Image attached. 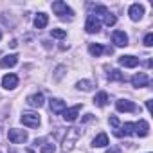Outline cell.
Instances as JSON below:
<instances>
[{"label":"cell","mask_w":153,"mask_h":153,"mask_svg":"<svg viewBox=\"0 0 153 153\" xmlns=\"http://www.w3.org/2000/svg\"><path fill=\"white\" fill-rule=\"evenodd\" d=\"M144 45H146V47H151V45H153V34H151V33H148V34L144 36Z\"/></svg>","instance_id":"27"},{"label":"cell","mask_w":153,"mask_h":153,"mask_svg":"<svg viewBox=\"0 0 153 153\" xmlns=\"http://www.w3.org/2000/svg\"><path fill=\"white\" fill-rule=\"evenodd\" d=\"M131 85H133V87H137V88L148 87V85H149V78H148V74H144V72L135 74L133 78H131Z\"/></svg>","instance_id":"11"},{"label":"cell","mask_w":153,"mask_h":153,"mask_svg":"<svg viewBox=\"0 0 153 153\" xmlns=\"http://www.w3.org/2000/svg\"><path fill=\"white\" fill-rule=\"evenodd\" d=\"M149 133V124L146 119H140L139 123H135V133L133 135H139V137H146Z\"/></svg>","instance_id":"15"},{"label":"cell","mask_w":153,"mask_h":153,"mask_svg":"<svg viewBox=\"0 0 153 153\" xmlns=\"http://www.w3.org/2000/svg\"><path fill=\"white\" fill-rule=\"evenodd\" d=\"M54 149H56V148H54V144H51V142H45V140H43V142L40 144V151H42V153H54Z\"/></svg>","instance_id":"25"},{"label":"cell","mask_w":153,"mask_h":153,"mask_svg":"<svg viewBox=\"0 0 153 153\" xmlns=\"http://www.w3.org/2000/svg\"><path fill=\"white\" fill-rule=\"evenodd\" d=\"M88 52H90V56H94V58H99V56L105 52V47H103L101 43H90V47H88Z\"/></svg>","instance_id":"20"},{"label":"cell","mask_w":153,"mask_h":153,"mask_svg":"<svg viewBox=\"0 0 153 153\" xmlns=\"http://www.w3.org/2000/svg\"><path fill=\"white\" fill-rule=\"evenodd\" d=\"M128 15H130V18H131L133 22H137V20L142 18V15H144V7H142L140 4H131L130 9H128Z\"/></svg>","instance_id":"13"},{"label":"cell","mask_w":153,"mask_h":153,"mask_svg":"<svg viewBox=\"0 0 153 153\" xmlns=\"http://www.w3.org/2000/svg\"><path fill=\"white\" fill-rule=\"evenodd\" d=\"M110 124H112V126H114L115 130H117V128L121 126V123H119V119H117L115 115H112V117H110Z\"/></svg>","instance_id":"28"},{"label":"cell","mask_w":153,"mask_h":153,"mask_svg":"<svg viewBox=\"0 0 153 153\" xmlns=\"http://www.w3.org/2000/svg\"><path fill=\"white\" fill-rule=\"evenodd\" d=\"M16 63H18V54H9V56H4L2 59H0V67H4V68L15 67Z\"/></svg>","instance_id":"17"},{"label":"cell","mask_w":153,"mask_h":153,"mask_svg":"<svg viewBox=\"0 0 153 153\" xmlns=\"http://www.w3.org/2000/svg\"><path fill=\"white\" fill-rule=\"evenodd\" d=\"M115 108L119 112H137V105L133 101H128V99H119L115 101Z\"/></svg>","instance_id":"10"},{"label":"cell","mask_w":153,"mask_h":153,"mask_svg":"<svg viewBox=\"0 0 153 153\" xmlns=\"http://www.w3.org/2000/svg\"><path fill=\"white\" fill-rule=\"evenodd\" d=\"M108 103V94L106 92H99V94H96V97H94V105H97V106H105Z\"/></svg>","instance_id":"22"},{"label":"cell","mask_w":153,"mask_h":153,"mask_svg":"<svg viewBox=\"0 0 153 153\" xmlns=\"http://www.w3.org/2000/svg\"><path fill=\"white\" fill-rule=\"evenodd\" d=\"M52 11L59 16V18H72L74 16V11L65 4V2H61V0H58V2H52Z\"/></svg>","instance_id":"2"},{"label":"cell","mask_w":153,"mask_h":153,"mask_svg":"<svg viewBox=\"0 0 153 153\" xmlns=\"http://www.w3.org/2000/svg\"><path fill=\"white\" fill-rule=\"evenodd\" d=\"M0 40H2V31H0Z\"/></svg>","instance_id":"31"},{"label":"cell","mask_w":153,"mask_h":153,"mask_svg":"<svg viewBox=\"0 0 153 153\" xmlns=\"http://www.w3.org/2000/svg\"><path fill=\"white\" fill-rule=\"evenodd\" d=\"M108 144V135L106 133H99V135H96V139L92 140V146L94 148H105Z\"/></svg>","instance_id":"19"},{"label":"cell","mask_w":153,"mask_h":153,"mask_svg":"<svg viewBox=\"0 0 153 153\" xmlns=\"http://www.w3.org/2000/svg\"><path fill=\"white\" fill-rule=\"evenodd\" d=\"M119 65L124 67V68H135V67L139 65V58H135V56H131V54L121 56V58H119Z\"/></svg>","instance_id":"12"},{"label":"cell","mask_w":153,"mask_h":153,"mask_svg":"<svg viewBox=\"0 0 153 153\" xmlns=\"http://www.w3.org/2000/svg\"><path fill=\"white\" fill-rule=\"evenodd\" d=\"M112 42L115 43V47H126L128 45V34L124 31H114L112 33Z\"/></svg>","instance_id":"9"},{"label":"cell","mask_w":153,"mask_h":153,"mask_svg":"<svg viewBox=\"0 0 153 153\" xmlns=\"http://www.w3.org/2000/svg\"><path fill=\"white\" fill-rule=\"evenodd\" d=\"M43 103H45V97H43V94H42V92L33 94V96H29V97H27V105H29V106H33V108H42V106H43Z\"/></svg>","instance_id":"14"},{"label":"cell","mask_w":153,"mask_h":153,"mask_svg":"<svg viewBox=\"0 0 153 153\" xmlns=\"http://www.w3.org/2000/svg\"><path fill=\"white\" fill-rule=\"evenodd\" d=\"M78 87L79 90H85V92H88V90H92V87H94V83L92 81H88V79H83V81H78Z\"/></svg>","instance_id":"23"},{"label":"cell","mask_w":153,"mask_h":153,"mask_svg":"<svg viewBox=\"0 0 153 153\" xmlns=\"http://www.w3.org/2000/svg\"><path fill=\"white\" fill-rule=\"evenodd\" d=\"M9 45H11V47H13V49H15V47H16V45H18V42H16V40H13V42H11V43H9Z\"/></svg>","instance_id":"30"},{"label":"cell","mask_w":153,"mask_h":153,"mask_svg":"<svg viewBox=\"0 0 153 153\" xmlns=\"http://www.w3.org/2000/svg\"><path fill=\"white\" fill-rule=\"evenodd\" d=\"M106 78H108V81H124V74L121 70H117V68H112Z\"/></svg>","instance_id":"21"},{"label":"cell","mask_w":153,"mask_h":153,"mask_svg":"<svg viewBox=\"0 0 153 153\" xmlns=\"http://www.w3.org/2000/svg\"><path fill=\"white\" fill-rule=\"evenodd\" d=\"M81 139V128H68L65 137H63V144H61V151L63 153H68L74 149L76 142Z\"/></svg>","instance_id":"1"},{"label":"cell","mask_w":153,"mask_h":153,"mask_svg":"<svg viewBox=\"0 0 153 153\" xmlns=\"http://www.w3.org/2000/svg\"><path fill=\"white\" fill-rule=\"evenodd\" d=\"M2 87L6 90H13L18 87V76L16 74H6L2 78Z\"/></svg>","instance_id":"8"},{"label":"cell","mask_w":153,"mask_h":153,"mask_svg":"<svg viewBox=\"0 0 153 153\" xmlns=\"http://www.w3.org/2000/svg\"><path fill=\"white\" fill-rule=\"evenodd\" d=\"M49 106H51V112L52 114H63V110L67 108V105H65V101H61V99H51L49 101Z\"/></svg>","instance_id":"16"},{"label":"cell","mask_w":153,"mask_h":153,"mask_svg":"<svg viewBox=\"0 0 153 153\" xmlns=\"http://www.w3.org/2000/svg\"><path fill=\"white\" fill-rule=\"evenodd\" d=\"M7 137H9V140H11L13 144H24V142L29 139L27 131H25V130H18V128L9 130V131H7Z\"/></svg>","instance_id":"3"},{"label":"cell","mask_w":153,"mask_h":153,"mask_svg":"<svg viewBox=\"0 0 153 153\" xmlns=\"http://www.w3.org/2000/svg\"><path fill=\"white\" fill-rule=\"evenodd\" d=\"M106 153H121V149H119L117 146H114V148H108V149H106Z\"/></svg>","instance_id":"29"},{"label":"cell","mask_w":153,"mask_h":153,"mask_svg":"<svg viewBox=\"0 0 153 153\" xmlns=\"http://www.w3.org/2000/svg\"><path fill=\"white\" fill-rule=\"evenodd\" d=\"M20 121L24 123V126H29V128H36L40 124V115L34 114V112H24Z\"/></svg>","instance_id":"4"},{"label":"cell","mask_w":153,"mask_h":153,"mask_svg":"<svg viewBox=\"0 0 153 153\" xmlns=\"http://www.w3.org/2000/svg\"><path fill=\"white\" fill-rule=\"evenodd\" d=\"M47 24H49V16L45 13H38L36 18H34V27L36 29H43V27H47Z\"/></svg>","instance_id":"18"},{"label":"cell","mask_w":153,"mask_h":153,"mask_svg":"<svg viewBox=\"0 0 153 153\" xmlns=\"http://www.w3.org/2000/svg\"><path fill=\"white\" fill-rule=\"evenodd\" d=\"M103 18H105V25H108V27L115 25V22H117V16H115L114 13H110V11H108V13H106Z\"/></svg>","instance_id":"24"},{"label":"cell","mask_w":153,"mask_h":153,"mask_svg":"<svg viewBox=\"0 0 153 153\" xmlns=\"http://www.w3.org/2000/svg\"><path fill=\"white\" fill-rule=\"evenodd\" d=\"M114 133H115V137H128V135H133V133H135V123H124V124L119 126Z\"/></svg>","instance_id":"7"},{"label":"cell","mask_w":153,"mask_h":153,"mask_svg":"<svg viewBox=\"0 0 153 153\" xmlns=\"http://www.w3.org/2000/svg\"><path fill=\"white\" fill-rule=\"evenodd\" d=\"M79 112H81V105H74L72 108H65L61 115H63V119H65L67 123H74L76 119H78Z\"/></svg>","instance_id":"5"},{"label":"cell","mask_w":153,"mask_h":153,"mask_svg":"<svg viewBox=\"0 0 153 153\" xmlns=\"http://www.w3.org/2000/svg\"><path fill=\"white\" fill-rule=\"evenodd\" d=\"M85 29H87V33H90V34H94V33H99V31H101V24H99L97 16H94V15H88V18H87V24H85Z\"/></svg>","instance_id":"6"},{"label":"cell","mask_w":153,"mask_h":153,"mask_svg":"<svg viewBox=\"0 0 153 153\" xmlns=\"http://www.w3.org/2000/svg\"><path fill=\"white\" fill-rule=\"evenodd\" d=\"M9 153H16V151H9Z\"/></svg>","instance_id":"32"},{"label":"cell","mask_w":153,"mask_h":153,"mask_svg":"<svg viewBox=\"0 0 153 153\" xmlns=\"http://www.w3.org/2000/svg\"><path fill=\"white\" fill-rule=\"evenodd\" d=\"M51 36H52V38H58V40H63V38L67 36V33H65L63 29H52V31H51Z\"/></svg>","instance_id":"26"}]
</instances>
